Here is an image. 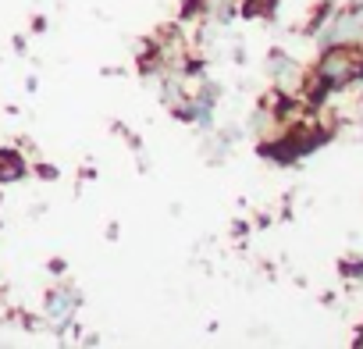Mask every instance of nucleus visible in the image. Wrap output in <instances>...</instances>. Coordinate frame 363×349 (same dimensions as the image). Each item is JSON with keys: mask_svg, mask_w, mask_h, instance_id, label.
Wrapping results in <instances>:
<instances>
[{"mask_svg": "<svg viewBox=\"0 0 363 349\" xmlns=\"http://www.w3.org/2000/svg\"><path fill=\"white\" fill-rule=\"evenodd\" d=\"M328 89H342L349 82H356L363 75V50L359 43H331L313 72Z\"/></svg>", "mask_w": 363, "mask_h": 349, "instance_id": "obj_1", "label": "nucleus"}, {"mask_svg": "<svg viewBox=\"0 0 363 349\" xmlns=\"http://www.w3.org/2000/svg\"><path fill=\"white\" fill-rule=\"evenodd\" d=\"M342 271H345V275H352V278H359V275H363V264H359V260H345V267H342Z\"/></svg>", "mask_w": 363, "mask_h": 349, "instance_id": "obj_2", "label": "nucleus"}]
</instances>
